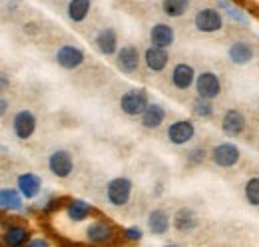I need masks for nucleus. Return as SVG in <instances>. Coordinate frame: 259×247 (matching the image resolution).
I'll return each instance as SVG.
<instances>
[{
  "instance_id": "obj_1",
  "label": "nucleus",
  "mask_w": 259,
  "mask_h": 247,
  "mask_svg": "<svg viewBox=\"0 0 259 247\" xmlns=\"http://www.w3.org/2000/svg\"><path fill=\"white\" fill-rule=\"evenodd\" d=\"M120 108L128 116H142L144 110L148 108V94H146V90H142V88L128 90L120 100Z\"/></svg>"
},
{
  "instance_id": "obj_2",
  "label": "nucleus",
  "mask_w": 259,
  "mask_h": 247,
  "mask_svg": "<svg viewBox=\"0 0 259 247\" xmlns=\"http://www.w3.org/2000/svg\"><path fill=\"white\" fill-rule=\"evenodd\" d=\"M106 195H108V201L112 205H126L132 195V182L126 178H116L108 184L106 189Z\"/></svg>"
},
{
  "instance_id": "obj_3",
  "label": "nucleus",
  "mask_w": 259,
  "mask_h": 247,
  "mask_svg": "<svg viewBox=\"0 0 259 247\" xmlns=\"http://www.w3.org/2000/svg\"><path fill=\"white\" fill-rule=\"evenodd\" d=\"M195 88H197V94L201 98H218L220 92H222V84H220V78L213 74V72H203L197 76V82H195Z\"/></svg>"
},
{
  "instance_id": "obj_4",
  "label": "nucleus",
  "mask_w": 259,
  "mask_h": 247,
  "mask_svg": "<svg viewBox=\"0 0 259 247\" xmlns=\"http://www.w3.org/2000/svg\"><path fill=\"white\" fill-rule=\"evenodd\" d=\"M195 26L201 32H218L224 26V20L218 10L213 8H203L195 14Z\"/></svg>"
},
{
  "instance_id": "obj_5",
  "label": "nucleus",
  "mask_w": 259,
  "mask_h": 247,
  "mask_svg": "<svg viewBox=\"0 0 259 247\" xmlns=\"http://www.w3.org/2000/svg\"><path fill=\"white\" fill-rule=\"evenodd\" d=\"M211 159L220 166V168H231L239 161V150L233 144H220L213 148Z\"/></svg>"
},
{
  "instance_id": "obj_6",
  "label": "nucleus",
  "mask_w": 259,
  "mask_h": 247,
  "mask_svg": "<svg viewBox=\"0 0 259 247\" xmlns=\"http://www.w3.org/2000/svg\"><path fill=\"white\" fill-rule=\"evenodd\" d=\"M34 130H36V118H34L32 112L22 110V112H18L14 116V134H16V138L28 140L34 134Z\"/></svg>"
},
{
  "instance_id": "obj_7",
  "label": "nucleus",
  "mask_w": 259,
  "mask_h": 247,
  "mask_svg": "<svg viewBox=\"0 0 259 247\" xmlns=\"http://www.w3.org/2000/svg\"><path fill=\"white\" fill-rule=\"evenodd\" d=\"M48 166H50L52 174L58 176V178H68V176L72 174V170H74L72 157H70V154L64 152V150H58V152H54V154L50 155Z\"/></svg>"
},
{
  "instance_id": "obj_8",
  "label": "nucleus",
  "mask_w": 259,
  "mask_h": 247,
  "mask_svg": "<svg viewBox=\"0 0 259 247\" xmlns=\"http://www.w3.org/2000/svg\"><path fill=\"white\" fill-rule=\"evenodd\" d=\"M194 134H195L194 124L186 122V120L174 122L171 126H169V130H167V138H169V142H171V144H178V146L190 142V140L194 138Z\"/></svg>"
},
{
  "instance_id": "obj_9",
  "label": "nucleus",
  "mask_w": 259,
  "mask_h": 247,
  "mask_svg": "<svg viewBox=\"0 0 259 247\" xmlns=\"http://www.w3.org/2000/svg\"><path fill=\"white\" fill-rule=\"evenodd\" d=\"M56 62L62 68H66V70H74V68H78L84 62V52L74 48V46H62L56 52Z\"/></svg>"
},
{
  "instance_id": "obj_10",
  "label": "nucleus",
  "mask_w": 259,
  "mask_h": 247,
  "mask_svg": "<svg viewBox=\"0 0 259 247\" xmlns=\"http://www.w3.org/2000/svg\"><path fill=\"white\" fill-rule=\"evenodd\" d=\"M194 78H195V72L190 64H178V66L174 68L171 82H174L176 88H180V90H188V88L192 86Z\"/></svg>"
},
{
  "instance_id": "obj_11",
  "label": "nucleus",
  "mask_w": 259,
  "mask_h": 247,
  "mask_svg": "<svg viewBox=\"0 0 259 247\" xmlns=\"http://www.w3.org/2000/svg\"><path fill=\"white\" fill-rule=\"evenodd\" d=\"M222 128H224V132H226L227 136H237V134H241L243 128H245V118H243V114L237 112V110L226 112V116H224V120H222Z\"/></svg>"
},
{
  "instance_id": "obj_12",
  "label": "nucleus",
  "mask_w": 259,
  "mask_h": 247,
  "mask_svg": "<svg viewBox=\"0 0 259 247\" xmlns=\"http://www.w3.org/2000/svg\"><path fill=\"white\" fill-rule=\"evenodd\" d=\"M118 66L124 70V72H136L138 66H140V54L134 46H124L120 52H118Z\"/></svg>"
},
{
  "instance_id": "obj_13",
  "label": "nucleus",
  "mask_w": 259,
  "mask_h": 247,
  "mask_svg": "<svg viewBox=\"0 0 259 247\" xmlns=\"http://www.w3.org/2000/svg\"><path fill=\"white\" fill-rule=\"evenodd\" d=\"M40 178L38 176H34V174H22L20 178H18V189H20V193L26 197V199H32L38 195V191H40Z\"/></svg>"
},
{
  "instance_id": "obj_14",
  "label": "nucleus",
  "mask_w": 259,
  "mask_h": 247,
  "mask_svg": "<svg viewBox=\"0 0 259 247\" xmlns=\"http://www.w3.org/2000/svg\"><path fill=\"white\" fill-rule=\"evenodd\" d=\"M163 118H165V112H163L162 106H158V104H148V108H146L144 114H142V124H144V128L154 130V128H160V124L163 122Z\"/></svg>"
},
{
  "instance_id": "obj_15",
  "label": "nucleus",
  "mask_w": 259,
  "mask_h": 247,
  "mask_svg": "<svg viewBox=\"0 0 259 247\" xmlns=\"http://www.w3.org/2000/svg\"><path fill=\"white\" fill-rule=\"evenodd\" d=\"M150 38H152V44L154 46H160V48H167V46H171V42H174V30H171V26H167V24H156L152 32H150Z\"/></svg>"
},
{
  "instance_id": "obj_16",
  "label": "nucleus",
  "mask_w": 259,
  "mask_h": 247,
  "mask_svg": "<svg viewBox=\"0 0 259 247\" xmlns=\"http://www.w3.org/2000/svg\"><path fill=\"white\" fill-rule=\"evenodd\" d=\"M146 64H148V68L154 70V72L163 70L165 64H167L165 48H160V46H152V48H148V52H146Z\"/></svg>"
},
{
  "instance_id": "obj_17",
  "label": "nucleus",
  "mask_w": 259,
  "mask_h": 247,
  "mask_svg": "<svg viewBox=\"0 0 259 247\" xmlns=\"http://www.w3.org/2000/svg\"><path fill=\"white\" fill-rule=\"evenodd\" d=\"M229 58L233 64H247L253 58V48L245 42H235L231 48H229Z\"/></svg>"
},
{
  "instance_id": "obj_18",
  "label": "nucleus",
  "mask_w": 259,
  "mask_h": 247,
  "mask_svg": "<svg viewBox=\"0 0 259 247\" xmlns=\"http://www.w3.org/2000/svg\"><path fill=\"white\" fill-rule=\"evenodd\" d=\"M148 225L152 229V233L156 235H163L169 227V216L163 212V210H154L150 217H148Z\"/></svg>"
},
{
  "instance_id": "obj_19",
  "label": "nucleus",
  "mask_w": 259,
  "mask_h": 247,
  "mask_svg": "<svg viewBox=\"0 0 259 247\" xmlns=\"http://www.w3.org/2000/svg\"><path fill=\"white\" fill-rule=\"evenodd\" d=\"M116 32L112 28H104L96 36V46L102 54H114L116 52Z\"/></svg>"
},
{
  "instance_id": "obj_20",
  "label": "nucleus",
  "mask_w": 259,
  "mask_h": 247,
  "mask_svg": "<svg viewBox=\"0 0 259 247\" xmlns=\"http://www.w3.org/2000/svg\"><path fill=\"white\" fill-rule=\"evenodd\" d=\"M28 241V229L20 227V225H10L6 231H4V243L10 247H18L24 245Z\"/></svg>"
},
{
  "instance_id": "obj_21",
  "label": "nucleus",
  "mask_w": 259,
  "mask_h": 247,
  "mask_svg": "<svg viewBox=\"0 0 259 247\" xmlns=\"http://www.w3.org/2000/svg\"><path fill=\"white\" fill-rule=\"evenodd\" d=\"M90 12V0H70L68 4V16L74 22H82Z\"/></svg>"
},
{
  "instance_id": "obj_22",
  "label": "nucleus",
  "mask_w": 259,
  "mask_h": 247,
  "mask_svg": "<svg viewBox=\"0 0 259 247\" xmlns=\"http://www.w3.org/2000/svg\"><path fill=\"white\" fill-rule=\"evenodd\" d=\"M174 223H176L178 231H192L197 225V219H195V214L192 210H180L174 217Z\"/></svg>"
},
{
  "instance_id": "obj_23",
  "label": "nucleus",
  "mask_w": 259,
  "mask_h": 247,
  "mask_svg": "<svg viewBox=\"0 0 259 247\" xmlns=\"http://www.w3.org/2000/svg\"><path fill=\"white\" fill-rule=\"evenodd\" d=\"M86 235H88V239L94 241V243H104V241H108V239L112 237V229H110L108 225H104V223H92V225L88 227Z\"/></svg>"
},
{
  "instance_id": "obj_24",
  "label": "nucleus",
  "mask_w": 259,
  "mask_h": 247,
  "mask_svg": "<svg viewBox=\"0 0 259 247\" xmlns=\"http://www.w3.org/2000/svg\"><path fill=\"white\" fill-rule=\"evenodd\" d=\"M188 6H190V0H162L163 12L171 18H178V16L186 14Z\"/></svg>"
},
{
  "instance_id": "obj_25",
  "label": "nucleus",
  "mask_w": 259,
  "mask_h": 247,
  "mask_svg": "<svg viewBox=\"0 0 259 247\" xmlns=\"http://www.w3.org/2000/svg\"><path fill=\"white\" fill-rule=\"evenodd\" d=\"M0 205H2V210H20L22 199H20L16 189H2L0 191Z\"/></svg>"
},
{
  "instance_id": "obj_26",
  "label": "nucleus",
  "mask_w": 259,
  "mask_h": 247,
  "mask_svg": "<svg viewBox=\"0 0 259 247\" xmlns=\"http://www.w3.org/2000/svg\"><path fill=\"white\" fill-rule=\"evenodd\" d=\"M90 212H92V208H90L86 201H82V199H74V201H70V205H68V217L74 219V221L86 219Z\"/></svg>"
},
{
  "instance_id": "obj_27",
  "label": "nucleus",
  "mask_w": 259,
  "mask_h": 247,
  "mask_svg": "<svg viewBox=\"0 0 259 247\" xmlns=\"http://www.w3.org/2000/svg\"><path fill=\"white\" fill-rule=\"evenodd\" d=\"M245 199L251 205H259V178H251L245 184Z\"/></svg>"
},
{
  "instance_id": "obj_28",
  "label": "nucleus",
  "mask_w": 259,
  "mask_h": 247,
  "mask_svg": "<svg viewBox=\"0 0 259 247\" xmlns=\"http://www.w3.org/2000/svg\"><path fill=\"white\" fill-rule=\"evenodd\" d=\"M194 112L195 116H201V118H209L211 116V112H213V108H211V104H209V100L207 98H197L194 102Z\"/></svg>"
},
{
  "instance_id": "obj_29",
  "label": "nucleus",
  "mask_w": 259,
  "mask_h": 247,
  "mask_svg": "<svg viewBox=\"0 0 259 247\" xmlns=\"http://www.w3.org/2000/svg\"><path fill=\"white\" fill-rule=\"evenodd\" d=\"M220 6H224V8H227V14L231 16V18H235V20H239V22H243L245 20V16L243 14H239L233 6H229V2H220Z\"/></svg>"
},
{
  "instance_id": "obj_30",
  "label": "nucleus",
  "mask_w": 259,
  "mask_h": 247,
  "mask_svg": "<svg viewBox=\"0 0 259 247\" xmlns=\"http://www.w3.org/2000/svg\"><path fill=\"white\" fill-rule=\"evenodd\" d=\"M124 233H126L128 239H140V237H142V229H140V227H128Z\"/></svg>"
},
{
  "instance_id": "obj_31",
  "label": "nucleus",
  "mask_w": 259,
  "mask_h": 247,
  "mask_svg": "<svg viewBox=\"0 0 259 247\" xmlns=\"http://www.w3.org/2000/svg\"><path fill=\"white\" fill-rule=\"evenodd\" d=\"M203 157H205V152H203V150H194V152H190V161H192V163L203 161Z\"/></svg>"
},
{
  "instance_id": "obj_32",
  "label": "nucleus",
  "mask_w": 259,
  "mask_h": 247,
  "mask_svg": "<svg viewBox=\"0 0 259 247\" xmlns=\"http://www.w3.org/2000/svg\"><path fill=\"white\" fill-rule=\"evenodd\" d=\"M28 245L30 247H46L48 245V241H46V239H34V241H30Z\"/></svg>"
},
{
  "instance_id": "obj_33",
  "label": "nucleus",
  "mask_w": 259,
  "mask_h": 247,
  "mask_svg": "<svg viewBox=\"0 0 259 247\" xmlns=\"http://www.w3.org/2000/svg\"><path fill=\"white\" fill-rule=\"evenodd\" d=\"M6 106H8V102H6V100H2V102H0V112H2V114L6 112Z\"/></svg>"
}]
</instances>
